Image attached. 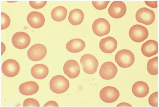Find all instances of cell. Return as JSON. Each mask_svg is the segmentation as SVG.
<instances>
[{
    "instance_id": "6da1fadb",
    "label": "cell",
    "mask_w": 159,
    "mask_h": 107,
    "mask_svg": "<svg viewBox=\"0 0 159 107\" xmlns=\"http://www.w3.org/2000/svg\"><path fill=\"white\" fill-rule=\"evenodd\" d=\"M115 59L118 65L124 69L131 66L135 60L133 53L127 49H122L118 51L116 53Z\"/></svg>"
},
{
    "instance_id": "7a4b0ae2",
    "label": "cell",
    "mask_w": 159,
    "mask_h": 107,
    "mask_svg": "<svg viewBox=\"0 0 159 107\" xmlns=\"http://www.w3.org/2000/svg\"><path fill=\"white\" fill-rule=\"evenodd\" d=\"M68 80L61 75H57L50 80V87L52 92L61 94L67 91L70 87Z\"/></svg>"
},
{
    "instance_id": "3957f363",
    "label": "cell",
    "mask_w": 159,
    "mask_h": 107,
    "mask_svg": "<svg viewBox=\"0 0 159 107\" xmlns=\"http://www.w3.org/2000/svg\"><path fill=\"white\" fill-rule=\"evenodd\" d=\"M80 63L84 71L89 74H92L96 72L99 65L97 59L93 55L86 54L81 58Z\"/></svg>"
},
{
    "instance_id": "277c9868",
    "label": "cell",
    "mask_w": 159,
    "mask_h": 107,
    "mask_svg": "<svg viewBox=\"0 0 159 107\" xmlns=\"http://www.w3.org/2000/svg\"><path fill=\"white\" fill-rule=\"evenodd\" d=\"M129 35L132 41L140 43L148 38L149 32L145 27L137 24L131 27L129 31Z\"/></svg>"
},
{
    "instance_id": "5b68a950",
    "label": "cell",
    "mask_w": 159,
    "mask_h": 107,
    "mask_svg": "<svg viewBox=\"0 0 159 107\" xmlns=\"http://www.w3.org/2000/svg\"><path fill=\"white\" fill-rule=\"evenodd\" d=\"M47 49L46 47L41 44L33 45L29 49L27 55L29 59L34 61H38L43 59L46 56Z\"/></svg>"
},
{
    "instance_id": "8992f818",
    "label": "cell",
    "mask_w": 159,
    "mask_h": 107,
    "mask_svg": "<svg viewBox=\"0 0 159 107\" xmlns=\"http://www.w3.org/2000/svg\"><path fill=\"white\" fill-rule=\"evenodd\" d=\"M136 18L138 22L149 25L154 21L155 16L153 11L147 7H143L137 11Z\"/></svg>"
},
{
    "instance_id": "52a82bcc",
    "label": "cell",
    "mask_w": 159,
    "mask_h": 107,
    "mask_svg": "<svg viewBox=\"0 0 159 107\" xmlns=\"http://www.w3.org/2000/svg\"><path fill=\"white\" fill-rule=\"evenodd\" d=\"M120 96V92L116 88L107 86L103 88L100 92L101 100L107 103H112L116 101Z\"/></svg>"
},
{
    "instance_id": "ba28073f",
    "label": "cell",
    "mask_w": 159,
    "mask_h": 107,
    "mask_svg": "<svg viewBox=\"0 0 159 107\" xmlns=\"http://www.w3.org/2000/svg\"><path fill=\"white\" fill-rule=\"evenodd\" d=\"M92 29L94 33L99 37H102L109 33L111 25L107 20L100 18L96 20L93 24Z\"/></svg>"
},
{
    "instance_id": "9c48e42d",
    "label": "cell",
    "mask_w": 159,
    "mask_h": 107,
    "mask_svg": "<svg viewBox=\"0 0 159 107\" xmlns=\"http://www.w3.org/2000/svg\"><path fill=\"white\" fill-rule=\"evenodd\" d=\"M12 43L14 46L19 49H24L30 45L31 38L30 35L24 32H19L13 36Z\"/></svg>"
},
{
    "instance_id": "30bf717a",
    "label": "cell",
    "mask_w": 159,
    "mask_h": 107,
    "mask_svg": "<svg viewBox=\"0 0 159 107\" xmlns=\"http://www.w3.org/2000/svg\"><path fill=\"white\" fill-rule=\"evenodd\" d=\"M2 70L3 74L7 77H14L18 74L20 71V65L16 60L9 59L3 62Z\"/></svg>"
},
{
    "instance_id": "8fae6325",
    "label": "cell",
    "mask_w": 159,
    "mask_h": 107,
    "mask_svg": "<svg viewBox=\"0 0 159 107\" xmlns=\"http://www.w3.org/2000/svg\"><path fill=\"white\" fill-rule=\"evenodd\" d=\"M118 69L115 65L111 61L105 62L102 65L99 71L100 77L105 80H110L116 75Z\"/></svg>"
},
{
    "instance_id": "7c38bea8",
    "label": "cell",
    "mask_w": 159,
    "mask_h": 107,
    "mask_svg": "<svg viewBox=\"0 0 159 107\" xmlns=\"http://www.w3.org/2000/svg\"><path fill=\"white\" fill-rule=\"evenodd\" d=\"M127 8L125 4L122 1L113 2L108 9L110 16L114 19H120L123 17L126 12Z\"/></svg>"
},
{
    "instance_id": "4fadbf2b",
    "label": "cell",
    "mask_w": 159,
    "mask_h": 107,
    "mask_svg": "<svg viewBox=\"0 0 159 107\" xmlns=\"http://www.w3.org/2000/svg\"><path fill=\"white\" fill-rule=\"evenodd\" d=\"M63 70L65 74L72 79L78 77L80 72L79 64L76 61L73 60H68L65 62Z\"/></svg>"
},
{
    "instance_id": "5bb4252c",
    "label": "cell",
    "mask_w": 159,
    "mask_h": 107,
    "mask_svg": "<svg viewBox=\"0 0 159 107\" xmlns=\"http://www.w3.org/2000/svg\"><path fill=\"white\" fill-rule=\"evenodd\" d=\"M27 20L32 27L36 29L42 27L45 21L43 15L41 12L36 11L30 12L28 16Z\"/></svg>"
},
{
    "instance_id": "9a60e30c",
    "label": "cell",
    "mask_w": 159,
    "mask_h": 107,
    "mask_svg": "<svg viewBox=\"0 0 159 107\" xmlns=\"http://www.w3.org/2000/svg\"><path fill=\"white\" fill-rule=\"evenodd\" d=\"M117 42L114 38L109 36L102 39L100 42L99 47L103 52L111 53L116 49Z\"/></svg>"
},
{
    "instance_id": "2e32d148",
    "label": "cell",
    "mask_w": 159,
    "mask_h": 107,
    "mask_svg": "<svg viewBox=\"0 0 159 107\" xmlns=\"http://www.w3.org/2000/svg\"><path fill=\"white\" fill-rule=\"evenodd\" d=\"M141 50L143 54L146 57L154 56L158 53V43L153 40H148L142 45Z\"/></svg>"
},
{
    "instance_id": "e0dca14e",
    "label": "cell",
    "mask_w": 159,
    "mask_h": 107,
    "mask_svg": "<svg viewBox=\"0 0 159 107\" xmlns=\"http://www.w3.org/2000/svg\"><path fill=\"white\" fill-rule=\"evenodd\" d=\"M132 91L136 97L143 98L148 94L149 88L147 83L143 81H139L135 83L132 86Z\"/></svg>"
},
{
    "instance_id": "ac0fdd59",
    "label": "cell",
    "mask_w": 159,
    "mask_h": 107,
    "mask_svg": "<svg viewBox=\"0 0 159 107\" xmlns=\"http://www.w3.org/2000/svg\"><path fill=\"white\" fill-rule=\"evenodd\" d=\"M39 90V86L37 83L33 81L25 82L19 86V90L21 94L30 96L35 94Z\"/></svg>"
},
{
    "instance_id": "d6986e66",
    "label": "cell",
    "mask_w": 159,
    "mask_h": 107,
    "mask_svg": "<svg viewBox=\"0 0 159 107\" xmlns=\"http://www.w3.org/2000/svg\"><path fill=\"white\" fill-rule=\"evenodd\" d=\"M49 73L48 67L43 64H37L33 66L31 74L34 78L38 79H42L46 78Z\"/></svg>"
},
{
    "instance_id": "ffe728a7",
    "label": "cell",
    "mask_w": 159,
    "mask_h": 107,
    "mask_svg": "<svg viewBox=\"0 0 159 107\" xmlns=\"http://www.w3.org/2000/svg\"><path fill=\"white\" fill-rule=\"evenodd\" d=\"M85 46V43L83 40L80 38H74L67 43L66 48L69 51L76 53L82 51Z\"/></svg>"
},
{
    "instance_id": "44dd1931",
    "label": "cell",
    "mask_w": 159,
    "mask_h": 107,
    "mask_svg": "<svg viewBox=\"0 0 159 107\" xmlns=\"http://www.w3.org/2000/svg\"><path fill=\"white\" fill-rule=\"evenodd\" d=\"M84 17V13L81 10L75 9L72 10L70 12L68 20L72 25H77L82 23Z\"/></svg>"
},
{
    "instance_id": "7402d4cb",
    "label": "cell",
    "mask_w": 159,
    "mask_h": 107,
    "mask_svg": "<svg viewBox=\"0 0 159 107\" xmlns=\"http://www.w3.org/2000/svg\"><path fill=\"white\" fill-rule=\"evenodd\" d=\"M67 13V10L65 7L62 6H58L52 10L51 17L55 21L61 22L66 19Z\"/></svg>"
},
{
    "instance_id": "603a6c76",
    "label": "cell",
    "mask_w": 159,
    "mask_h": 107,
    "mask_svg": "<svg viewBox=\"0 0 159 107\" xmlns=\"http://www.w3.org/2000/svg\"><path fill=\"white\" fill-rule=\"evenodd\" d=\"M147 70L148 73L153 75L158 74V57L150 59L148 62Z\"/></svg>"
},
{
    "instance_id": "cb8c5ba5",
    "label": "cell",
    "mask_w": 159,
    "mask_h": 107,
    "mask_svg": "<svg viewBox=\"0 0 159 107\" xmlns=\"http://www.w3.org/2000/svg\"><path fill=\"white\" fill-rule=\"evenodd\" d=\"M1 29L4 30L8 27L11 23V20L6 13L1 12Z\"/></svg>"
},
{
    "instance_id": "d4e9b609",
    "label": "cell",
    "mask_w": 159,
    "mask_h": 107,
    "mask_svg": "<svg viewBox=\"0 0 159 107\" xmlns=\"http://www.w3.org/2000/svg\"><path fill=\"white\" fill-rule=\"evenodd\" d=\"M110 1H92L94 7L98 10H102L107 7Z\"/></svg>"
},
{
    "instance_id": "484cf974",
    "label": "cell",
    "mask_w": 159,
    "mask_h": 107,
    "mask_svg": "<svg viewBox=\"0 0 159 107\" xmlns=\"http://www.w3.org/2000/svg\"><path fill=\"white\" fill-rule=\"evenodd\" d=\"M148 101L150 105L153 107L158 106V92L152 93L149 97Z\"/></svg>"
},
{
    "instance_id": "4316f807",
    "label": "cell",
    "mask_w": 159,
    "mask_h": 107,
    "mask_svg": "<svg viewBox=\"0 0 159 107\" xmlns=\"http://www.w3.org/2000/svg\"><path fill=\"white\" fill-rule=\"evenodd\" d=\"M23 106H40L39 102L33 98H28L25 100L23 102Z\"/></svg>"
},
{
    "instance_id": "83f0119b",
    "label": "cell",
    "mask_w": 159,
    "mask_h": 107,
    "mask_svg": "<svg viewBox=\"0 0 159 107\" xmlns=\"http://www.w3.org/2000/svg\"><path fill=\"white\" fill-rule=\"evenodd\" d=\"M47 2V1H30V6L36 9L43 8L46 5Z\"/></svg>"
},
{
    "instance_id": "f1b7e54d",
    "label": "cell",
    "mask_w": 159,
    "mask_h": 107,
    "mask_svg": "<svg viewBox=\"0 0 159 107\" xmlns=\"http://www.w3.org/2000/svg\"><path fill=\"white\" fill-rule=\"evenodd\" d=\"M147 6L152 8H157V1H145Z\"/></svg>"
},
{
    "instance_id": "f546056e",
    "label": "cell",
    "mask_w": 159,
    "mask_h": 107,
    "mask_svg": "<svg viewBox=\"0 0 159 107\" xmlns=\"http://www.w3.org/2000/svg\"><path fill=\"white\" fill-rule=\"evenodd\" d=\"M44 106H59V105L56 102L50 101L46 103Z\"/></svg>"
}]
</instances>
